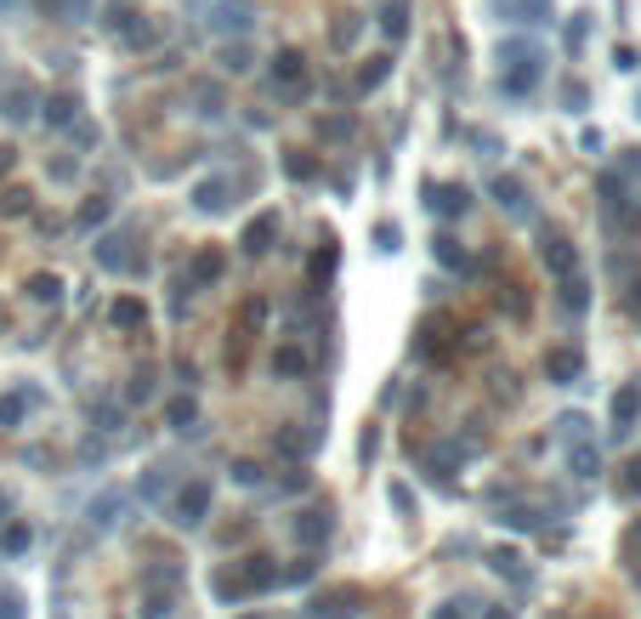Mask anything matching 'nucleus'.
<instances>
[{
    "label": "nucleus",
    "instance_id": "a211bd4d",
    "mask_svg": "<svg viewBox=\"0 0 641 619\" xmlns=\"http://www.w3.org/2000/svg\"><path fill=\"white\" fill-rule=\"evenodd\" d=\"M374 23H381V35H386V40H403V35H409V6H403V0H386Z\"/></svg>",
    "mask_w": 641,
    "mask_h": 619
},
{
    "label": "nucleus",
    "instance_id": "bb28decb",
    "mask_svg": "<svg viewBox=\"0 0 641 619\" xmlns=\"http://www.w3.org/2000/svg\"><path fill=\"white\" fill-rule=\"evenodd\" d=\"M108 318H114L119 330H136V324H143L148 313H143V301H131V296H125V301H114V307H108Z\"/></svg>",
    "mask_w": 641,
    "mask_h": 619
},
{
    "label": "nucleus",
    "instance_id": "4468645a",
    "mask_svg": "<svg viewBox=\"0 0 641 619\" xmlns=\"http://www.w3.org/2000/svg\"><path fill=\"white\" fill-rule=\"evenodd\" d=\"M568 466H573V477H596L602 472V449L585 443V438H573L568 443Z\"/></svg>",
    "mask_w": 641,
    "mask_h": 619
},
{
    "label": "nucleus",
    "instance_id": "7ed1b4c3",
    "mask_svg": "<svg viewBox=\"0 0 641 619\" xmlns=\"http://www.w3.org/2000/svg\"><path fill=\"white\" fill-rule=\"evenodd\" d=\"M210 512V483H187L177 489V500H170V523H182V529H199Z\"/></svg>",
    "mask_w": 641,
    "mask_h": 619
},
{
    "label": "nucleus",
    "instance_id": "e433bc0d",
    "mask_svg": "<svg viewBox=\"0 0 641 619\" xmlns=\"http://www.w3.org/2000/svg\"><path fill=\"white\" fill-rule=\"evenodd\" d=\"M23 210H29V194L23 188H12L6 199H0V216H23Z\"/></svg>",
    "mask_w": 641,
    "mask_h": 619
},
{
    "label": "nucleus",
    "instance_id": "09e8293b",
    "mask_svg": "<svg viewBox=\"0 0 641 619\" xmlns=\"http://www.w3.org/2000/svg\"><path fill=\"white\" fill-rule=\"evenodd\" d=\"M624 483H630V494H641V460H630V477H624Z\"/></svg>",
    "mask_w": 641,
    "mask_h": 619
},
{
    "label": "nucleus",
    "instance_id": "a18cd8bd",
    "mask_svg": "<svg viewBox=\"0 0 641 619\" xmlns=\"http://www.w3.org/2000/svg\"><path fill=\"white\" fill-rule=\"evenodd\" d=\"M125 6H131V0H108V18H103V23H108V29H125Z\"/></svg>",
    "mask_w": 641,
    "mask_h": 619
},
{
    "label": "nucleus",
    "instance_id": "f8f14e48",
    "mask_svg": "<svg viewBox=\"0 0 641 619\" xmlns=\"http://www.w3.org/2000/svg\"><path fill=\"white\" fill-rule=\"evenodd\" d=\"M545 268H551L556 278H568V273H579V256H573V244L562 239V234H545Z\"/></svg>",
    "mask_w": 641,
    "mask_h": 619
},
{
    "label": "nucleus",
    "instance_id": "7c9ffc66",
    "mask_svg": "<svg viewBox=\"0 0 641 619\" xmlns=\"http://www.w3.org/2000/svg\"><path fill=\"white\" fill-rule=\"evenodd\" d=\"M261 318H267V301H261V296H250V301H244V313H239L244 335H250V330H261ZM244 335H239V342H244Z\"/></svg>",
    "mask_w": 641,
    "mask_h": 619
},
{
    "label": "nucleus",
    "instance_id": "3c124183",
    "mask_svg": "<svg viewBox=\"0 0 641 619\" xmlns=\"http://www.w3.org/2000/svg\"><path fill=\"white\" fill-rule=\"evenodd\" d=\"M0 6H6V12H18V6H23V0H0Z\"/></svg>",
    "mask_w": 641,
    "mask_h": 619
},
{
    "label": "nucleus",
    "instance_id": "0eeeda50",
    "mask_svg": "<svg viewBox=\"0 0 641 619\" xmlns=\"http://www.w3.org/2000/svg\"><path fill=\"white\" fill-rule=\"evenodd\" d=\"M273 239H278V210H261L256 222L244 227V239H239V244H244V256H267V251H273Z\"/></svg>",
    "mask_w": 641,
    "mask_h": 619
},
{
    "label": "nucleus",
    "instance_id": "1a4fd4ad",
    "mask_svg": "<svg viewBox=\"0 0 641 619\" xmlns=\"http://www.w3.org/2000/svg\"><path fill=\"white\" fill-rule=\"evenodd\" d=\"M489 194H494L511 216H517V222H528V188H522L517 177H494V182H489Z\"/></svg>",
    "mask_w": 641,
    "mask_h": 619
},
{
    "label": "nucleus",
    "instance_id": "6ab92c4d",
    "mask_svg": "<svg viewBox=\"0 0 641 619\" xmlns=\"http://www.w3.org/2000/svg\"><path fill=\"white\" fill-rule=\"evenodd\" d=\"M431 244H437V261H443L448 273H472V256L460 251V239H455V234H437Z\"/></svg>",
    "mask_w": 641,
    "mask_h": 619
},
{
    "label": "nucleus",
    "instance_id": "49530a36",
    "mask_svg": "<svg viewBox=\"0 0 641 619\" xmlns=\"http://www.w3.org/2000/svg\"><path fill=\"white\" fill-rule=\"evenodd\" d=\"M324 136H352V120L341 114V120H324Z\"/></svg>",
    "mask_w": 641,
    "mask_h": 619
},
{
    "label": "nucleus",
    "instance_id": "ea45409f",
    "mask_svg": "<svg viewBox=\"0 0 641 619\" xmlns=\"http://www.w3.org/2000/svg\"><path fill=\"white\" fill-rule=\"evenodd\" d=\"M222 63H227L233 74H244V69H250V52H244V45H227V52H222Z\"/></svg>",
    "mask_w": 641,
    "mask_h": 619
},
{
    "label": "nucleus",
    "instance_id": "39448f33",
    "mask_svg": "<svg viewBox=\"0 0 641 619\" xmlns=\"http://www.w3.org/2000/svg\"><path fill=\"white\" fill-rule=\"evenodd\" d=\"M499 23L545 29V23H551V0H499Z\"/></svg>",
    "mask_w": 641,
    "mask_h": 619
},
{
    "label": "nucleus",
    "instance_id": "c03bdc74",
    "mask_svg": "<svg viewBox=\"0 0 641 619\" xmlns=\"http://www.w3.org/2000/svg\"><path fill=\"white\" fill-rule=\"evenodd\" d=\"M585 97H590V91H585L579 80H568V86H562V103H568V108H585Z\"/></svg>",
    "mask_w": 641,
    "mask_h": 619
},
{
    "label": "nucleus",
    "instance_id": "f257e3e1",
    "mask_svg": "<svg viewBox=\"0 0 641 619\" xmlns=\"http://www.w3.org/2000/svg\"><path fill=\"white\" fill-rule=\"evenodd\" d=\"M545 80V45L539 40H499V97H528Z\"/></svg>",
    "mask_w": 641,
    "mask_h": 619
},
{
    "label": "nucleus",
    "instance_id": "864d4df0",
    "mask_svg": "<svg viewBox=\"0 0 641 619\" xmlns=\"http://www.w3.org/2000/svg\"><path fill=\"white\" fill-rule=\"evenodd\" d=\"M244 619H261V614H244Z\"/></svg>",
    "mask_w": 641,
    "mask_h": 619
},
{
    "label": "nucleus",
    "instance_id": "20e7f679",
    "mask_svg": "<svg viewBox=\"0 0 641 619\" xmlns=\"http://www.w3.org/2000/svg\"><path fill=\"white\" fill-rule=\"evenodd\" d=\"M426 205L437 216H465L472 210V194H465L460 182H426Z\"/></svg>",
    "mask_w": 641,
    "mask_h": 619
},
{
    "label": "nucleus",
    "instance_id": "9d476101",
    "mask_svg": "<svg viewBox=\"0 0 641 619\" xmlns=\"http://www.w3.org/2000/svg\"><path fill=\"white\" fill-rule=\"evenodd\" d=\"M330 529H335V523H330V506H324V512L312 506V512L295 517V540H301V546H324V540H330Z\"/></svg>",
    "mask_w": 641,
    "mask_h": 619
},
{
    "label": "nucleus",
    "instance_id": "79ce46f5",
    "mask_svg": "<svg viewBox=\"0 0 641 619\" xmlns=\"http://www.w3.org/2000/svg\"><path fill=\"white\" fill-rule=\"evenodd\" d=\"M301 580H312V557H301L290 574H278V585H301Z\"/></svg>",
    "mask_w": 641,
    "mask_h": 619
},
{
    "label": "nucleus",
    "instance_id": "cd10ccee",
    "mask_svg": "<svg viewBox=\"0 0 641 619\" xmlns=\"http://www.w3.org/2000/svg\"><path fill=\"white\" fill-rule=\"evenodd\" d=\"M29 540H35V534H29V523H12V529L0 534V551H6V557H23Z\"/></svg>",
    "mask_w": 641,
    "mask_h": 619
},
{
    "label": "nucleus",
    "instance_id": "473e14b6",
    "mask_svg": "<svg viewBox=\"0 0 641 619\" xmlns=\"http://www.w3.org/2000/svg\"><path fill=\"white\" fill-rule=\"evenodd\" d=\"M125 398H131V404H148V398H153V369H136V376H131V392H125Z\"/></svg>",
    "mask_w": 641,
    "mask_h": 619
},
{
    "label": "nucleus",
    "instance_id": "a878e982",
    "mask_svg": "<svg viewBox=\"0 0 641 619\" xmlns=\"http://www.w3.org/2000/svg\"><path fill=\"white\" fill-rule=\"evenodd\" d=\"M386 74H392V57H369L364 69H357V91H374L386 80Z\"/></svg>",
    "mask_w": 641,
    "mask_h": 619
},
{
    "label": "nucleus",
    "instance_id": "2eb2a0df",
    "mask_svg": "<svg viewBox=\"0 0 641 619\" xmlns=\"http://www.w3.org/2000/svg\"><path fill=\"white\" fill-rule=\"evenodd\" d=\"M35 404H40V392H35V386H23V392H6V398H0V426H18Z\"/></svg>",
    "mask_w": 641,
    "mask_h": 619
},
{
    "label": "nucleus",
    "instance_id": "de8ad7c7",
    "mask_svg": "<svg viewBox=\"0 0 641 619\" xmlns=\"http://www.w3.org/2000/svg\"><path fill=\"white\" fill-rule=\"evenodd\" d=\"M284 489H290V494H301V489H307V472H301V466L284 472Z\"/></svg>",
    "mask_w": 641,
    "mask_h": 619
},
{
    "label": "nucleus",
    "instance_id": "603ef678",
    "mask_svg": "<svg viewBox=\"0 0 641 619\" xmlns=\"http://www.w3.org/2000/svg\"><path fill=\"white\" fill-rule=\"evenodd\" d=\"M489 619H511V614H505V608H494V614H489Z\"/></svg>",
    "mask_w": 641,
    "mask_h": 619
},
{
    "label": "nucleus",
    "instance_id": "4c0bfd02",
    "mask_svg": "<svg viewBox=\"0 0 641 619\" xmlns=\"http://www.w3.org/2000/svg\"><path fill=\"white\" fill-rule=\"evenodd\" d=\"M335 273V251H318V256H312V278H318V285H324V278H330Z\"/></svg>",
    "mask_w": 641,
    "mask_h": 619
},
{
    "label": "nucleus",
    "instance_id": "aec40b11",
    "mask_svg": "<svg viewBox=\"0 0 641 619\" xmlns=\"http://www.w3.org/2000/svg\"><path fill=\"white\" fill-rule=\"evenodd\" d=\"M119 512H125V494H103V500H91V529H114L119 523Z\"/></svg>",
    "mask_w": 641,
    "mask_h": 619
},
{
    "label": "nucleus",
    "instance_id": "423d86ee",
    "mask_svg": "<svg viewBox=\"0 0 641 619\" xmlns=\"http://www.w3.org/2000/svg\"><path fill=\"white\" fill-rule=\"evenodd\" d=\"M250 23H256V18H250L244 0H216V12H210L216 35H250Z\"/></svg>",
    "mask_w": 641,
    "mask_h": 619
},
{
    "label": "nucleus",
    "instance_id": "8fccbe9b",
    "mask_svg": "<svg viewBox=\"0 0 641 619\" xmlns=\"http://www.w3.org/2000/svg\"><path fill=\"white\" fill-rule=\"evenodd\" d=\"M630 546H641V523H636V529H630Z\"/></svg>",
    "mask_w": 641,
    "mask_h": 619
},
{
    "label": "nucleus",
    "instance_id": "f03ea898",
    "mask_svg": "<svg viewBox=\"0 0 641 619\" xmlns=\"http://www.w3.org/2000/svg\"><path fill=\"white\" fill-rule=\"evenodd\" d=\"M273 91L284 103H301L307 97V57L295 52V45H284V52L273 57Z\"/></svg>",
    "mask_w": 641,
    "mask_h": 619
},
{
    "label": "nucleus",
    "instance_id": "c85d7f7f",
    "mask_svg": "<svg viewBox=\"0 0 641 619\" xmlns=\"http://www.w3.org/2000/svg\"><path fill=\"white\" fill-rule=\"evenodd\" d=\"M165 415H170V426H177V432H187V426L199 421V404H193V398H177V404H170Z\"/></svg>",
    "mask_w": 641,
    "mask_h": 619
},
{
    "label": "nucleus",
    "instance_id": "f704fd0d",
    "mask_svg": "<svg viewBox=\"0 0 641 619\" xmlns=\"http://www.w3.org/2000/svg\"><path fill=\"white\" fill-rule=\"evenodd\" d=\"M108 216H114V205H108V199H91V205L80 210V227H97V222H108Z\"/></svg>",
    "mask_w": 641,
    "mask_h": 619
},
{
    "label": "nucleus",
    "instance_id": "393cba45",
    "mask_svg": "<svg viewBox=\"0 0 641 619\" xmlns=\"http://www.w3.org/2000/svg\"><path fill=\"white\" fill-rule=\"evenodd\" d=\"M585 301H590L585 278H579V273H568V278H562V307H568V313H585Z\"/></svg>",
    "mask_w": 641,
    "mask_h": 619
},
{
    "label": "nucleus",
    "instance_id": "c9c22d12",
    "mask_svg": "<svg viewBox=\"0 0 641 619\" xmlns=\"http://www.w3.org/2000/svg\"><path fill=\"white\" fill-rule=\"evenodd\" d=\"M57 290H62V285H57V278H45V273L29 278V296H35V301H57Z\"/></svg>",
    "mask_w": 641,
    "mask_h": 619
},
{
    "label": "nucleus",
    "instance_id": "58836bf2",
    "mask_svg": "<svg viewBox=\"0 0 641 619\" xmlns=\"http://www.w3.org/2000/svg\"><path fill=\"white\" fill-rule=\"evenodd\" d=\"M0 619H23V597L18 591H0Z\"/></svg>",
    "mask_w": 641,
    "mask_h": 619
},
{
    "label": "nucleus",
    "instance_id": "9b49d317",
    "mask_svg": "<svg viewBox=\"0 0 641 619\" xmlns=\"http://www.w3.org/2000/svg\"><path fill=\"white\" fill-rule=\"evenodd\" d=\"M227 194H233L227 177H205V182L193 188V205L205 210V216H222V210H227Z\"/></svg>",
    "mask_w": 641,
    "mask_h": 619
},
{
    "label": "nucleus",
    "instance_id": "dca6fc26",
    "mask_svg": "<svg viewBox=\"0 0 641 619\" xmlns=\"http://www.w3.org/2000/svg\"><path fill=\"white\" fill-rule=\"evenodd\" d=\"M170 591H177V585H143V608H136V614H143V619H170V608H177V597H170Z\"/></svg>",
    "mask_w": 641,
    "mask_h": 619
},
{
    "label": "nucleus",
    "instance_id": "412c9836",
    "mask_svg": "<svg viewBox=\"0 0 641 619\" xmlns=\"http://www.w3.org/2000/svg\"><path fill=\"white\" fill-rule=\"evenodd\" d=\"M222 251H199L193 256V273H187V285H216V278H222Z\"/></svg>",
    "mask_w": 641,
    "mask_h": 619
},
{
    "label": "nucleus",
    "instance_id": "2f4dec72",
    "mask_svg": "<svg viewBox=\"0 0 641 619\" xmlns=\"http://www.w3.org/2000/svg\"><path fill=\"white\" fill-rule=\"evenodd\" d=\"M585 35H590V12H573L568 35H562V40H568V52H579V45H585Z\"/></svg>",
    "mask_w": 641,
    "mask_h": 619
},
{
    "label": "nucleus",
    "instance_id": "5701e85b",
    "mask_svg": "<svg viewBox=\"0 0 641 619\" xmlns=\"http://www.w3.org/2000/svg\"><path fill=\"white\" fill-rule=\"evenodd\" d=\"M97 261H103V268H131V256H125V234H108L103 244H97Z\"/></svg>",
    "mask_w": 641,
    "mask_h": 619
},
{
    "label": "nucleus",
    "instance_id": "4be33fe9",
    "mask_svg": "<svg viewBox=\"0 0 641 619\" xmlns=\"http://www.w3.org/2000/svg\"><path fill=\"white\" fill-rule=\"evenodd\" d=\"M273 376H284V381H295V376H307V352L284 342V347L273 352Z\"/></svg>",
    "mask_w": 641,
    "mask_h": 619
},
{
    "label": "nucleus",
    "instance_id": "72a5a7b5",
    "mask_svg": "<svg viewBox=\"0 0 641 619\" xmlns=\"http://www.w3.org/2000/svg\"><path fill=\"white\" fill-rule=\"evenodd\" d=\"M284 171H290L295 182H312V177H318V165H312L307 153H290V160H284Z\"/></svg>",
    "mask_w": 641,
    "mask_h": 619
},
{
    "label": "nucleus",
    "instance_id": "a19ab883",
    "mask_svg": "<svg viewBox=\"0 0 641 619\" xmlns=\"http://www.w3.org/2000/svg\"><path fill=\"white\" fill-rule=\"evenodd\" d=\"M511 529H539V512H528V506H517V512H505Z\"/></svg>",
    "mask_w": 641,
    "mask_h": 619
},
{
    "label": "nucleus",
    "instance_id": "f3484780",
    "mask_svg": "<svg viewBox=\"0 0 641 619\" xmlns=\"http://www.w3.org/2000/svg\"><path fill=\"white\" fill-rule=\"evenodd\" d=\"M636 415H641V386H624V392L613 398V432H619V438L630 432Z\"/></svg>",
    "mask_w": 641,
    "mask_h": 619
},
{
    "label": "nucleus",
    "instance_id": "c756f323",
    "mask_svg": "<svg viewBox=\"0 0 641 619\" xmlns=\"http://www.w3.org/2000/svg\"><path fill=\"white\" fill-rule=\"evenodd\" d=\"M193 97H199V114L205 120L222 114V86H193Z\"/></svg>",
    "mask_w": 641,
    "mask_h": 619
},
{
    "label": "nucleus",
    "instance_id": "ddd939ff",
    "mask_svg": "<svg viewBox=\"0 0 641 619\" xmlns=\"http://www.w3.org/2000/svg\"><path fill=\"white\" fill-rule=\"evenodd\" d=\"M579 369H585V359L573 347H556L551 359H545V376H551L556 386H573V381H579Z\"/></svg>",
    "mask_w": 641,
    "mask_h": 619
},
{
    "label": "nucleus",
    "instance_id": "6e6552de",
    "mask_svg": "<svg viewBox=\"0 0 641 619\" xmlns=\"http://www.w3.org/2000/svg\"><path fill=\"white\" fill-rule=\"evenodd\" d=\"M40 120H45L52 131H69L74 120H80V97H74V91H57V97H45V103H40Z\"/></svg>",
    "mask_w": 641,
    "mask_h": 619
},
{
    "label": "nucleus",
    "instance_id": "b1692460",
    "mask_svg": "<svg viewBox=\"0 0 641 619\" xmlns=\"http://www.w3.org/2000/svg\"><path fill=\"white\" fill-rule=\"evenodd\" d=\"M45 12L62 18V23H86L91 18V0H45Z\"/></svg>",
    "mask_w": 641,
    "mask_h": 619
},
{
    "label": "nucleus",
    "instance_id": "37998d69",
    "mask_svg": "<svg viewBox=\"0 0 641 619\" xmlns=\"http://www.w3.org/2000/svg\"><path fill=\"white\" fill-rule=\"evenodd\" d=\"M233 477H239V483H261V466L256 460H233Z\"/></svg>",
    "mask_w": 641,
    "mask_h": 619
}]
</instances>
